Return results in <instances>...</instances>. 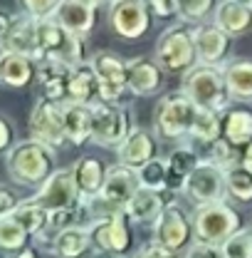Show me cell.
Returning a JSON list of instances; mask_svg holds the SVG:
<instances>
[{
    "label": "cell",
    "instance_id": "6da1fadb",
    "mask_svg": "<svg viewBox=\"0 0 252 258\" xmlns=\"http://www.w3.org/2000/svg\"><path fill=\"white\" fill-rule=\"evenodd\" d=\"M5 169L18 186L40 189L57 171V157L55 149H50L47 144L37 139H25L5 152Z\"/></svg>",
    "mask_w": 252,
    "mask_h": 258
},
{
    "label": "cell",
    "instance_id": "7a4b0ae2",
    "mask_svg": "<svg viewBox=\"0 0 252 258\" xmlns=\"http://www.w3.org/2000/svg\"><path fill=\"white\" fill-rule=\"evenodd\" d=\"M181 92L200 109L222 112L230 107V95L225 87L220 64H195L181 77Z\"/></svg>",
    "mask_w": 252,
    "mask_h": 258
},
{
    "label": "cell",
    "instance_id": "3957f363",
    "mask_svg": "<svg viewBox=\"0 0 252 258\" xmlns=\"http://www.w3.org/2000/svg\"><path fill=\"white\" fill-rule=\"evenodd\" d=\"M37 52H40V62L52 60V62H62L67 67L87 62L84 37L69 32L52 18L37 23Z\"/></svg>",
    "mask_w": 252,
    "mask_h": 258
},
{
    "label": "cell",
    "instance_id": "277c9868",
    "mask_svg": "<svg viewBox=\"0 0 252 258\" xmlns=\"http://www.w3.org/2000/svg\"><path fill=\"white\" fill-rule=\"evenodd\" d=\"M198 107L190 102L188 97L178 92H168L158 99L156 112H154V132L163 142H186L190 137V127L195 119Z\"/></svg>",
    "mask_w": 252,
    "mask_h": 258
},
{
    "label": "cell",
    "instance_id": "5b68a950",
    "mask_svg": "<svg viewBox=\"0 0 252 258\" xmlns=\"http://www.w3.org/2000/svg\"><path fill=\"white\" fill-rule=\"evenodd\" d=\"M240 228H242V216H240L227 201L203 204V206H195V211H193L195 241L222 246V243H225L230 236H235Z\"/></svg>",
    "mask_w": 252,
    "mask_h": 258
},
{
    "label": "cell",
    "instance_id": "8992f818",
    "mask_svg": "<svg viewBox=\"0 0 252 258\" xmlns=\"http://www.w3.org/2000/svg\"><path fill=\"white\" fill-rule=\"evenodd\" d=\"M156 60L166 75H186L198 64V52H195V42H193V32L183 25H171L158 35L156 40Z\"/></svg>",
    "mask_w": 252,
    "mask_h": 258
},
{
    "label": "cell",
    "instance_id": "52a82bcc",
    "mask_svg": "<svg viewBox=\"0 0 252 258\" xmlns=\"http://www.w3.org/2000/svg\"><path fill=\"white\" fill-rule=\"evenodd\" d=\"M136 191H139L136 171L124 166V164H119V161L109 164L106 181L101 186V194L89 201L92 214H94V221L101 219V216H106V214H114V211H126L129 201L134 199Z\"/></svg>",
    "mask_w": 252,
    "mask_h": 258
},
{
    "label": "cell",
    "instance_id": "ba28073f",
    "mask_svg": "<svg viewBox=\"0 0 252 258\" xmlns=\"http://www.w3.org/2000/svg\"><path fill=\"white\" fill-rule=\"evenodd\" d=\"M151 238L166 246L173 253H186L190 243L195 241V231H193V214H188L176 199L163 209V214L158 216L151 226Z\"/></svg>",
    "mask_w": 252,
    "mask_h": 258
},
{
    "label": "cell",
    "instance_id": "9c48e42d",
    "mask_svg": "<svg viewBox=\"0 0 252 258\" xmlns=\"http://www.w3.org/2000/svg\"><path fill=\"white\" fill-rule=\"evenodd\" d=\"M92 243L99 253L129 256L134 251V221L126 211H114L89 224Z\"/></svg>",
    "mask_w": 252,
    "mask_h": 258
},
{
    "label": "cell",
    "instance_id": "30bf717a",
    "mask_svg": "<svg viewBox=\"0 0 252 258\" xmlns=\"http://www.w3.org/2000/svg\"><path fill=\"white\" fill-rule=\"evenodd\" d=\"M131 132V117L121 104H92V144L104 149H116Z\"/></svg>",
    "mask_w": 252,
    "mask_h": 258
},
{
    "label": "cell",
    "instance_id": "8fae6325",
    "mask_svg": "<svg viewBox=\"0 0 252 258\" xmlns=\"http://www.w3.org/2000/svg\"><path fill=\"white\" fill-rule=\"evenodd\" d=\"M106 18L111 32L121 40H141L154 23L146 0H111Z\"/></svg>",
    "mask_w": 252,
    "mask_h": 258
},
{
    "label": "cell",
    "instance_id": "7c38bea8",
    "mask_svg": "<svg viewBox=\"0 0 252 258\" xmlns=\"http://www.w3.org/2000/svg\"><path fill=\"white\" fill-rule=\"evenodd\" d=\"M183 196L193 206L225 201V196H227L225 169L213 159H200V164L193 169V174L188 176V181L183 186Z\"/></svg>",
    "mask_w": 252,
    "mask_h": 258
},
{
    "label": "cell",
    "instance_id": "4fadbf2b",
    "mask_svg": "<svg viewBox=\"0 0 252 258\" xmlns=\"http://www.w3.org/2000/svg\"><path fill=\"white\" fill-rule=\"evenodd\" d=\"M89 62L94 67L96 82H99V102L119 104L129 92V87H126V60L111 50H99Z\"/></svg>",
    "mask_w": 252,
    "mask_h": 258
},
{
    "label": "cell",
    "instance_id": "5bb4252c",
    "mask_svg": "<svg viewBox=\"0 0 252 258\" xmlns=\"http://www.w3.org/2000/svg\"><path fill=\"white\" fill-rule=\"evenodd\" d=\"M28 129H30V139H37V142L47 144L55 152L62 149L67 144L62 127V102H52V99L40 97L30 112Z\"/></svg>",
    "mask_w": 252,
    "mask_h": 258
},
{
    "label": "cell",
    "instance_id": "9a60e30c",
    "mask_svg": "<svg viewBox=\"0 0 252 258\" xmlns=\"http://www.w3.org/2000/svg\"><path fill=\"white\" fill-rule=\"evenodd\" d=\"M35 199H37L50 214L77 209V206H82V204L87 201V199L82 196V191H79L77 181H74V171H72V166L57 169V171H55V174H52L40 189H37Z\"/></svg>",
    "mask_w": 252,
    "mask_h": 258
},
{
    "label": "cell",
    "instance_id": "2e32d148",
    "mask_svg": "<svg viewBox=\"0 0 252 258\" xmlns=\"http://www.w3.org/2000/svg\"><path fill=\"white\" fill-rule=\"evenodd\" d=\"M193 42H195V52H198V62L200 64H225L230 47H232V37L225 30H220L213 20L193 25Z\"/></svg>",
    "mask_w": 252,
    "mask_h": 258
},
{
    "label": "cell",
    "instance_id": "e0dca14e",
    "mask_svg": "<svg viewBox=\"0 0 252 258\" xmlns=\"http://www.w3.org/2000/svg\"><path fill=\"white\" fill-rule=\"evenodd\" d=\"M37 23L25 13H13V20L8 25V30L0 35V52H20L35 57L40 62V52H37Z\"/></svg>",
    "mask_w": 252,
    "mask_h": 258
},
{
    "label": "cell",
    "instance_id": "ac0fdd59",
    "mask_svg": "<svg viewBox=\"0 0 252 258\" xmlns=\"http://www.w3.org/2000/svg\"><path fill=\"white\" fill-rule=\"evenodd\" d=\"M166 80L163 67L154 57H131L126 60V87L134 97H151L161 92Z\"/></svg>",
    "mask_w": 252,
    "mask_h": 258
},
{
    "label": "cell",
    "instance_id": "d6986e66",
    "mask_svg": "<svg viewBox=\"0 0 252 258\" xmlns=\"http://www.w3.org/2000/svg\"><path fill=\"white\" fill-rule=\"evenodd\" d=\"M158 139L151 129L146 127H131L126 139L116 147V161L124 164L129 169H141L144 164L156 159L158 154Z\"/></svg>",
    "mask_w": 252,
    "mask_h": 258
},
{
    "label": "cell",
    "instance_id": "ffe728a7",
    "mask_svg": "<svg viewBox=\"0 0 252 258\" xmlns=\"http://www.w3.org/2000/svg\"><path fill=\"white\" fill-rule=\"evenodd\" d=\"M213 23L232 40L252 30V0H220L213 10Z\"/></svg>",
    "mask_w": 252,
    "mask_h": 258
},
{
    "label": "cell",
    "instance_id": "44dd1931",
    "mask_svg": "<svg viewBox=\"0 0 252 258\" xmlns=\"http://www.w3.org/2000/svg\"><path fill=\"white\" fill-rule=\"evenodd\" d=\"M37 60L20 52H0V85L10 90H28L37 80Z\"/></svg>",
    "mask_w": 252,
    "mask_h": 258
},
{
    "label": "cell",
    "instance_id": "7402d4cb",
    "mask_svg": "<svg viewBox=\"0 0 252 258\" xmlns=\"http://www.w3.org/2000/svg\"><path fill=\"white\" fill-rule=\"evenodd\" d=\"M52 20H57L62 28L74 35L87 37L96 25V8L87 0H60Z\"/></svg>",
    "mask_w": 252,
    "mask_h": 258
},
{
    "label": "cell",
    "instance_id": "603a6c76",
    "mask_svg": "<svg viewBox=\"0 0 252 258\" xmlns=\"http://www.w3.org/2000/svg\"><path fill=\"white\" fill-rule=\"evenodd\" d=\"M47 248L55 258H87L94 251L89 226H74L55 233L47 241Z\"/></svg>",
    "mask_w": 252,
    "mask_h": 258
},
{
    "label": "cell",
    "instance_id": "cb8c5ba5",
    "mask_svg": "<svg viewBox=\"0 0 252 258\" xmlns=\"http://www.w3.org/2000/svg\"><path fill=\"white\" fill-rule=\"evenodd\" d=\"M62 127L69 147H84L92 142V104L62 102Z\"/></svg>",
    "mask_w": 252,
    "mask_h": 258
},
{
    "label": "cell",
    "instance_id": "d4e9b609",
    "mask_svg": "<svg viewBox=\"0 0 252 258\" xmlns=\"http://www.w3.org/2000/svg\"><path fill=\"white\" fill-rule=\"evenodd\" d=\"M106 169H109V164L96 154H84L72 164L74 181H77L79 191L87 201H92L101 194V186L106 181Z\"/></svg>",
    "mask_w": 252,
    "mask_h": 258
},
{
    "label": "cell",
    "instance_id": "484cf974",
    "mask_svg": "<svg viewBox=\"0 0 252 258\" xmlns=\"http://www.w3.org/2000/svg\"><path fill=\"white\" fill-rule=\"evenodd\" d=\"M173 196L176 194L171 191H151V189H141L139 186V191L134 194V199L126 206V214H129V219L134 224L154 226V221L163 214V209L173 201Z\"/></svg>",
    "mask_w": 252,
    "mask_h": 258
},
{
    "label": "cell",
    "instance_id": "4316f807",
    "mask_svg": "<svg viewBox=\"0 0 252 258\" xmlns=\"http://www.w3.org/2000/svg\"><path fill=\"white\" fill-rule=\"evenodd\" d=\"M200 164V154L190 144H176L166 154V171H168V191L183 194V186L193 174V169Z\"/></svg>",
    "mask_w": 252,
    "mask_h": 258
},
{
    "label": "cell",
    "instance_id": "83f0119b",
    "mask_svg": "<svg viewBox=\"0 0 252 258\" xmlns=\"http://www.w3.org/2000/svg\"><path fill=\"white\" fill-rule=\"evenodd\" d=\"M222 139L237 152L252 144V109L250 107H227L220 112Z\"/></svg>",
    "mask_w": 252,
    "mask_h": 258
},
{
    "label": "cell",
    "instance_id": "f1b7e54d",
    "mask_svg": "<svg viewBox=\"0 0 252 258\" xmlns=\"http://www.w3.org/2000/svg\"><path fill=\"white\" fill-rule=\"evenodd\" d=\"M69 70L62 62H52V60H42L37 64V87L45 99L52 102H67V82H69Z\"/></svg>",
    "mask_w": 252,
    "mask_h": 258
},
{
    "label": "cell",
    "instance_id": "f546056e",
    "mask_svg": "<svg viewBox=\"0 0 252 258\" xmlns=\"http://www.w3.org/2000/svg\"><path fill=\"white\" fill-rule=\"evenodd\" d=\"M67 102H79V104H94V102H99V82H96V72L89 60L69 70Z\"/></svg>",
    "mask_w": 252,
    "mask_h": 258
},
{
    "label": "cell",
    "instance_id": "4dcf8cb0",
    "mask_svg": "<svg viewBox=\"0 0 252 258\" xmlns=\"http://www.w3.org/2000/svg\"><path fill=\"white\" fill-rule=\"evenodd\" d=\"M10 216L23 226L32 238H40V241L45 238V233H47V228H50V211H47L35 196L23 199Z\"/></svg>",
    "mask_w": 252,
    "mask_h": 258
},
{
    "label": "cell",
    "instance_id": "1f68e13d",
    "mask_svg": "<svg viewBox=\"0 0 252 258\" xmlns=\"http://www.w3.org/2000/svg\"><path fill=\"white\" fill-rule=\"evenodd\" d=\"M225 87L230 99L252 102V60H232L222 64Z\"/></svg>",
    "mask_w": 252,
    "mask_h": 258
},
{
    "label": "cell",
    "instance_id": "d6a6232c",
    "mask_svg": "<svg viewBox=\"0 0 252 258\" xmlns=\"http://www.w3.org/2000/svg\"><path fill=\"white\" fill-rule=\"evenodd\" d=\"M218 139H222V124H220V112L213 109H200L195 112L193 127H190L188 142H195L200 147H213Z\"/></svg>",
    "mask_w": 252,
    "mask_h": 258
},
{
    "label": "cell",
    "instance_id": "836d02e7",
    "mask_svg": "<svg viewBox=\"0 0 252 258\" xmlns=\"http://www.w3.org/2000/svg\"><path fill=\"white\" fill-rule=\"evenodd\" d=\"M225 186L230 199L247 204L252 201V171L240 161H232L230 166H225Z\"/></svg>",
    "mask_w": 252,
    "mask_h": 258
},
{
    "label": "cell",
    "instance_id": "e575fe53",
    "mask_svg": "<svg viewBox=\"0 0 252 258\" xmlns=\"http://www.w3.org/2000/svg\"><path fill=\"white\" fill-rule=\"evenodd\" d=\"M30 238L32 236L18 224L13 216L0 219V251H3L5 256L28 248V246H30Z\"/></svg>",
    "mask_w": 252,
    "mask_h": 258
},
{
    "label": "cell",
    "instance_id": "d590c367",
    "mask_svg": "<svg viewBox=\"0 0 252 258\" xmlns=\"http://www.w3.org/2000/svg\"><path fill=\"white\" fill-rule=\"evenodd\" d=\"M136 179L141 189L151 191H168V171H166V157H156L141 169H136Z\"/></svg>",
    "mask_w": 252,
    "mask_h": 258
},
{
    "label": "cell",
    "instance_id": "8d00e7d4",
    "mask_svg": "<svg viewBox=\"0 0 252 258\" xmlns=\"http://www.w3.org/2000/svg\"><path fill=\"white\" fill-rule=\"evenodd\" d=\"M215 5V0H178V20L188 25H200L213 15Z\"/></svg>",
    "mask_w": 252,
    "mask_h": 258
},
{
    "label": "cell",
    "instance_id": "74e56055",
    "mask_svg": "<svg viewBox=\"0 0 252 258\" xmlns=\"http://www.w3.org/2000/svg\"><path fill=\"white\" fill-rule=\"evenodd\" d=\"M225 258H252V228H240L222 243Z\"/></svg>",
    "mask_w": 252,
    "mask_h": 258
},
{
    "label": "cell",
    "instance_id": "f35d334b",
    "mask_svg": "<svg viewBox=\"0 0 252 258\" xmlns=\"http://www.w3.org/2000/svg\"><path fill=\"white\" fill-rule=\"evenodd\" d=\"M57 3L60 0H18V10L35 18V20H47L55 15Z\"/></svg>",
    "mask_w": 252,
    "mask_h": 258
},
{
    "label": "cell",
    "instance_id": "ab89813d",
    "mask_svg": "<svg viewBox=\"0 0 252 258\" xmlns=\"http://www.w3.org/2000/svg\"><path fill=\"white\" fill-rule=\"evenodd\" d=\"M151 15L156 20H173L178 18V0H146Z\"/></svg>",
    "mask_w": 252,
    "mask_h": 258
},
{
    "label": "cell",
    "instance_id": "60d3db41",
    "mask_svg": "<svg viewBox=\"0 0 252 258\" xmlns=\"http://www.w3.org/2000/svg\"><path fill=\"white\" fill-rule=\"evenodd\" d=\"M183 258H225V253H222V246L203 243V241H193L190 248L183 253Z\"/></svg>",
    "mask_w": 252,
    "mask_h": 258
},
{
    "label": "cell",
    "instance_id": "b9f144b4",
    "mask_svg": "<svg viewBox=\"0 0 252 258\" xmlns=\"http://www.w3.org/2000/svg\"><path fill=\"white\" fill-rule=\"evenodd\" d=\"M134 258H178V253L168 251L166 246H161V243H156V241L151 238L149 243H144V246L136 248Z\"/></svg>",
    "mask_w": 252,
    "mask_h": 258
},
{
    "label": "cell",
    "instance_id": "7bdbcfd3",
    "mask_svg": "<svg viewBox=\"0 0 252 258\" xmlns=\"http://www.w3.org/2000/svg\"><path fill=\"white\" fill-rule=\"evenodd\" d=\"M23 199H18V194L13 191L8 184H3L0 181V219H5V216H10L15 209H18V204H20Z\"/></svg>",
    "mask_w": 252,
    "mask_h": 258
},
{
    "label": "cell",
    "instance_id": "ee69618b",
    "mask_svg": "<svg viewBox=\"0 0 252 258\" xmlns=\"http://www.w3.org/2000/svg\"><path fill=\"white\" fill-rule=\"evenodd\" d=\"M13 144H15V129L10 124V119H5V117L0 114V154L8 152Z\"/></svg>",
    "mask_w": 252,
    "mask_h": 258
},
{
    "label": "cell",
    "instance_id": "f6af8a7d",
    "mask_svg": "<svg viewBox=\"0 0 252 258\" xmlns=\"http://www.w3.org/2000/svg\"><path fill=\"white\" fill-rule=\"evenodd\" d=\"M237 161L242 164V166H247L252 171V144H247L245 149H240V157H237Z\"/></svg>",
    "mask_w": 252,
    "mask_h": 258
},
{
    "label": "cell",
    "instance_id": "bcb514c9",
    "mask_svg": "<svg viewBox=\"0 0 252 258\" xmlns=\"http://www.w3.org/2000/svg\"><path fill=\"white\" fill-rule=\"evenodd\" d=\"M5 258H40V256H37V251H35V248L28 246V248H23V251H18V253H8Z\"/></svg>",
    "mask_w": 252,
    "mask_h": 258
},
{
    "label": "cell",
    "instance_id": "7dc6e473",
    "mask_svg": "<svg viewBox=\"0 0 252 258\" xmlns=\"http://www.w3.org/2000/svg\"><path fill=\"white\" fill-rule=\"evenodd\" d=\"M10 20H13V13H8V10H3V8H0V35L8 30Z\"/></svg>",
    "mask_w": 252,
    "mask_h": 258
},
{
    "label": "cell",
    "instance_id": "c3c4849f",
    "mask_svg": "<svg viewBox=\"0 0 252 258\" xmlns=\"http://www.w3.org/2000/svg\"><path fill=\"white\" fill-rule=\"evenodd\" d=\"M87 3H92V5H94L96 10H99V8H104V5H109L111 0H87Z\"/></svg>",
    "mask_w": 252,
    "mask_h": 258
}]
</instances>
